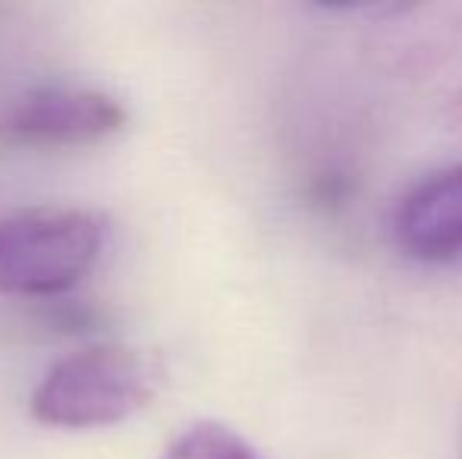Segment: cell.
<instances>
[{"label": "cell", "mask_w": 462, "mask_h": 459, "mask_svg": "<svg viewBox=\"0 0 462 459\" xmlns=\"http://www.w3.org/2000/svg\"><path fill=\"white\" fill-rule=\"evenodd\" d=\"M164 381L152 353L88 346L48 368L32 393V416L51 428H104L145 409Z\"/></svg>", "instance_id": "obj_1"}, {"label": "cell", "mask_w": 462, "mask_h": 459, "mask_svg": "<svg viewBox=\"0 0 462 459\" xmlns=\"http://www.w3.org/2000/svg\"><path fill=\"white\" fill-rule=\"evenodd\" d=\"M104 245L92 211H19L0 217V293L60 296L88 277Z\"/></svg>", "instance_id": "obj_2"}, {"label": "cell", "mask_w": 462, "mask_h": 459, "mask_svg": "<svg viewBox=\"0 0 462 459\" xmlns=\"http://www.w3.org/2000/svg\"><path fill=\"white\" fill-rule=\"evenodd\" d=\"M126 111L110 95L76 86H42L25 92L4 116L10 142L35 148H79L120 133Z\"/></svg>", "instance_id": "obj_3"}, {"label": "cell", "mask_w": 462, "mask_h": 459, "mask_svg": "<svg viewBox=\"0 0 462 459\" xmlns=\"http://www.w3.org/2000/svg\"><path fill=\"white\" fill-rule=\"evenodd\" d=\"M393 236L415 262L447 264L462 258V164L431 173L402 196Z\"/></svg>", "instance_id": "obj_4"}, {"label": "cell", "mask_w": 462, "mask_h": 459, "mask_svg": "<svg viewBox=\"0 0 462 459\" xmlns=\"http://www.w3.org/2000/svg\"><path fill=\"white\" fill-rule=\"evenodd\" d=\"M164 459H258L255 450L226 425L199 422L167 447Z\"/></svg>", "instance_id": "obj_5"}, {"label": "cell", "mask_w": 462, "mask_h": 459, "mask_svg": "<svg viewBox=\"0 0 462 459\" xmlns=\"http://www.w3.org/2000/svg\"><path fill=\"white\" fill-rule=\"evenodd\" d=\"M459 459H462V454H459Z\"/></svg>", "instance_id": "obj_6"}]
</instances>
